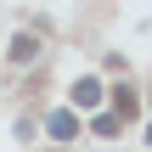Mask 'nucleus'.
Segmentation results:
<instances>
[{"label":"nucleus","mask_w":152,"mask_h":152,"mask_svg":"<svg viewBox=\"0 0 152 152\" xmlns=\"http://www.w3.org/2000/svg\"><path fill=\"white\" fill-rule=\"evenodd\" d=\"M102 102V79H79L73 85V107H96Z\"/></svg>","instance_id":"f257e3e1"},{"label":"nucleus","mask_w":152,"mask_h":152,"mask_svg":"<svg viewBox=\"0 0 152 152\" xmlns=\"http://www.w3.org/2000/svg\"><path fill=\"white\" fill-rule=\"evenodd\" d=\"M34 56H39V39L34 34H17L11 39V62H34Z\"/></svg>","instance_id":"f03ea898"},{"label":"nucleus","mask_w":152,"mask_h":152,"mask_svg":"<svg viewBox=\"0 0 152 152\" xmlns=\"http://www.w3.org/2000/svg\"><path fill=\"white\" fill-rule=\"evenodd\" d=\"M113 102H118V118H124V124H130V118H141V102H135V90H124V85H118V90H113Z\"/></svg>","instance_id":"7ed1b4c3"},{"label":"nucleus","mask_w":152,"mask_h":152,"mask_svg":"<svg viewBox=\"0 0 152 152\" xmlns=\"http://www.w3.org/2000/svg\"><path fill=\"white\" fill-rule=\"evenodd\" d=\"M45 130H51L56 141H73V130H79V118H73V113H51V124H45Z\"/></svg>","instance_id":"20e7f679"},{"label":"nucleus","mask_w":152,"mask_h":152,"mask_svg":"<svg viewBox=\"0 0 152 152\" xmlns=\"http://www.w3.org/2000/svg\"><path fill=\"white\" fill-rule=\"evenodd\" d=\"M118 124H124L118 113H102V118H96V135H118Z\"/></svg>","instance_id":"39448f33"},{"label":"nucleus","mask_w":152,"mask_h":152,"mask_svg":"<svg viewBox=\"0 0 152 152\" xmlns=\"http://www.w3.org/2000/svg\"><path fill=\"white\" fill-rule=\"evenodd\" d=\"M147 147H152V130H147Z\"/></svg>","instance_id":"423d86ee"}]
</instances>
